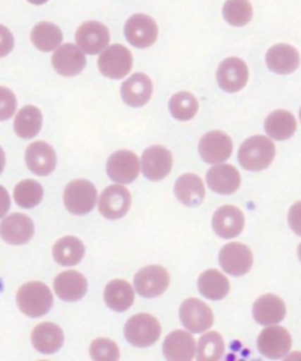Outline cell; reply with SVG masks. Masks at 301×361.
I'll return each mask as SVG.
<instances>
[{
    "label": "cell",
    "mask_w": 301,
    "mask_h": 361,
    "mask_svg": "<svg viewBox=\"0 0 301 361\" xmlns=\"http://www.w3.org/2000/svg\"><path fill=\"white\" fill-rule=\"evenodd\" d=\"M276 157V145L264 135L246 139L239 149V163L245 170L257 172L267 169Z\"/></svg>",
    "instance_id": "obj_1"
},
{
    "label": "cell",
    "mask_w": 301,
    "mask_h": 361,
    "mask_svg": "<svg viewBox=\"0 0 301 361\" xmlns=\"http://www.w3.org/2000/svg\"><path fill=\"white\" fill-rule=\"evenodd\" d=\"M17 304L24 314L31 318H39L50 311L54 304V295L45 283L31 281L19 288Z\"/></svg>",
    "instance_id": "obj_2"
},
{
    "label": "cell",
    "mask_w": 301,
    "mask_h": 361,
    "mask_svg": "<svg viewBox=\"0 0 301 361\" xmlns=\"http://www.w3.org/2000/svg\"><path fill=\"white\" fill-rule=\"evenodd\" d=\"M125 338L132 346H152L159 339L161 326L153 315L139 313L132 317L125 325Z\"/></svg>",
    "instance_id": "obj_3"
},
{
    "label": "cell",
    "mask_w": 301,
    "mask_h": 361,
    "mask_svg": "<svg viewBox=\"0 0 301 361\" xmlns=\"http://www.w3.org/2000/svg\"><path fill=\"white\" fill-rule=\"evenodd\" d=\"M98 192L91 181L77 179L70 183L64 191L65 207L75 216L91 212L96 205Z\"/></svg>",
    "instance_id": "obj_4"
},
{
    "label": "cell",
    "mask_w": 301,
    "mask_h": 361,
    "mask_svg": "<svg viewBox=\"0 0 301 361\" xmlns=\"http://www.w3.org/2000/svg\"><path fill=\"white\" fill-rule=\"evenodd\" d=\"M133 57L128 47L116 44L107 47L98 59L102 75L110 79H121L131 72Z\"/></svg>",
    "instance_id": "obj_5"
},
{
    "label": "cell",
    "mask_w": 301,
    "mask_h": 361,
    "mask_svg": "<svg viewBox=\"0 0 301 361\" xmlns=\"http://www.w3.org/2000/svg\"><path fill=\"white\" fill-rule=\"evenodd\" d=\"M180 320L188 332L202 333L211 329L214 322L212 310L204 301L190 298L181 304Z\"/></svg>",
    "instance_id": "obj_6"
},
{
    "label": "cell",
    "mask_w": 301,
    "mask_h": 361,
    "mask_svg": "<svg viewBox=\"0 0 301 361\" xmlns=\"http://www.w3.org/2000/svg\"><path fill=\"white\" fill-rule=\"evenodd\" d=\"M159 29L149 16L144 13L132 16L125 24V37L132 47L146 49L152 47L158 38Z\"/></svg>",
    "instance_id": "obj_7"
},
{
    "label": "cell",
    "mask_w": 301,
    "mask_h": 361,
    "mask_svg": "<svg viewBox=\"0 0 301 361\" xmlns=\"http://www.w3.org/2000/svg\"><path fill=\"white\" fill-rule=\"evenodd\" d=\"M170 285V274L163 266H146L135 278V287L142 297L156 298L167 290Z\"/></svg>",
    "instance_id": "obj_8"
},
{
    "label": "cell",
    "mask_w": 301,
    "mask_h": 361,
    "mask_svg": "<svg viewBox=\"0 0 301 361\" xmlns=\"http://www.w3.org/2000/svg\"><path fill=\"white\" fill-rule=\"evenodd\" d=\"M131 193L121 185H111L99 198V212L106 219L117 220L126 216L131 207Z\"/></svg>",
    "instance_id": "obj_9"
},
{
    "label": "cell",
    "mask_w": 301,
    "mask_h": 361,
    "mask_svg": "<svg viewBox=\"0 0 301 361\" xmlns=\"http://www.w3.org/2000/svg\"><path fill=\"white\" fill-rule=\"evenodd\" d=\"M221 269L231 276H241L250 272L253 265V255L246 245L230 243L219 253Z\"/></svg>",
    "instance_id": "obj_10"
},
{
    "label": "cell",
    "mask_w": 301,
    "mask_h": 361,
    "mask_svg": "<svg viewBox=\"0 0 301 361\" xmlns=\"http://www.w3.org/2000/svg\"><path fill=\"white\" fill-rule=\"evenodd\" d=\"M106 171L111 180L119 184H131L138 178L140 171L138 157L128 149L118 151L110 157Z\"/></svg>",
    "instance_id": "obj_11"
},
{
    "label": "cell",
    "mask_w": 301,
    "mask_h": 361,
    "mask_svg": "<svg viewBox=\"0 0 301 361\" xmlns=\"http://www.w3.org/2000/svg\"><path fill=\"white\" fill-rule=\"evenodd\" d=\"M216 80L225 92H239L247 84V65L239 58H227L216 70Z\"/></svg>",
    "instance_id": "obj_12"
},
{
    "label": "cell",
    "mask_w": 301,
    "mask_h": 361,
    "mask_svg": "<svg viewBox=\"0 0 301 361\" xmlns=\"http://www.w3.org/2000/svg\"><path fill=\"white\" fill-rule=\"evenodd\" d=\"M292 347V338L287 329L280 326H271L264 329L258 338V350L269 359L286 357Z\"/></svg>",
    "instance_id": "obj_13"
},
{
    "label": "cell",
    "mask_w": 301,
    "mask_h": 361,
    "mask_svg": "<svg viewBox=\"0 0 301 361\" xmlns=\"http://www.w3.org/2000/svg\"><path fill=\"white\" fill-rule=\"evenodd\" d=\"M173 159L164 146H151L142 157V172L149 180H163L170 174Z\"/></svg>",
    "instance_id": "obj_14"
},
{
    "label": "cell",
    "mask_w": 301,
    "mask_h": 361,
    "mask_svg": "<svg viewBox=\"0 0 301 361\" xmlns=\"http://www.w3.org/2000/svg\"><path fill=\"white\" fill-rule=\"evenodd\" d=\"M233 151L232 139L221 131L206 133L199 142V153L207 164H220L226 161Z\"/></svg>",
    "instance_id": "obj_15"
},
{
    "label": "cell",
    "mask_w": 301,
    "mask_h": 361,
    "mask_svg": "<svg viewBox=\"0 0 301 361\" xmlns=\"http://www.w3.org/2000/svg\"><path fill=\"white\" fill-rule=\"evenodd\" d=\"M110 39L106 26L94 20L84 23L75 33L77 45L87 54H98L106 50Z\"/></svg>",
    "instance_id": "obj_16"
},
{
    "label": "cell",
    "mask_w": 301,
    "mask_h": 361,
    "mask_svg": "<svg viewBox=\"0 0 301 361\" xmlns=\"http://www.w3.org/2000/svg\"><path fill=\"white\" fill-rule=\"evenodd\" d=\"M0 234L8 244L24 245L32 239L35 225L26 214L13 213L1 221Z\"/></svg>",
    "instance_id": "obj_17"
},
{
    "label": "cell",
    "mask_w": 301,
    "mask_h": 361,
    "mask_svg": "<svg viewBox=\"0 0 301 361\" xmlns=\"http://www.w3.org/2000/svg\"><path fill=\"white\" fill-rule=\"evenodd\" d=\"M80 47L73 44H65L58 47L52 56L54 68L61 75L64 77H75L82 73L86 66L85 54Z\"/></svg>",
    "instance_id": "obj_18"
},
{
    "label": "cell",
    "mask_w": 301,
    "mask_h": 361,
    "mask_svg": "<svg viewBox=\"0 0 301 361\" xmlns=\"http://www.w3.org/2000/svg\"><path fill=\"white\" fill-rule=\"evenodd\" d=\"M26 165L32 173L45 177L57 166V156L54 147L45 142H35L26 149Z\"/></svg>",
    "instance_id": "obj_19"
},
{
    "label": "cell",
    "mask_w": 301,
    "mask_h": 361,
    "mask_svg": "<svg viewBox=\"0 0 301 361\" xmlns=\"http://www.w3.org/2000/svg\"><path fill=\"white\" fill-rule=\"evenodd\" d=\"M212 226L216 235L223 239L238 237L244 230V213L235 206H223L214 213Z\"/></svg>",
    "instance_id": "obj_20"
},
{
    "label": "cell",
    "mask_w": 301,
    "mask_h": 361,
    "mask_svg": "<svg viewBox=\"0 0 301 361\" xmlns=\"http://www.w3.org/2000/svg\"><path fill=\"white\" fill-rule=\"evenodd\" d=\"M152 80L144 73H135L123 82L121 87V98L131 107H142L152 97Z\"/></svg>",
    "instance_id": "obj_21"
},
{
    "label": "cell",
    "mask_w": 301,
    "mask_h": 361,
    "mask_svg": "<svg viewBox=\"0 0 301 361\" xmlns=\"http://www.w3.org/2000/svg\"><path fill=\"white\" fill-rule=\"evenodd\" d=\"M266 64L274 73L290 75L299 68L300 57L293 47L288 44H278L267 51Z\"/></svg>",
    "instance_id": "obj_22"
},
{
    "label": "cell",
    "mask_w": 301,
    "mask_h": 361,
    "mask_svg": "<svg viewBox=\"0 0 301 361\" xmlns=\"http://www.w3.org/2000/svg\"><path fill=\"white\" fill-rule=\"evenodd\" d=\"M206 180L213 192L219 195H232L240 186L241 178L235 167L221 164L209 169Z\"/></svg>",
    "instance_id": "obj_23"
},
{
    "label": "cell",
    "mask_w": 301,
    "mask_h": 361,
    "mask_svg": "<svg viewBox=\"0 0 301 361\" xmlns=\"http://www.w3.org/2000/svg\"><path fill=\"white\" fill-rule=\"evenodd\" d=\"M286 315V306L281 298L274 294H265L253 305L255 322L262 326H272L283 322Z\"/></svg>",
    "instance_id": "obj_24"
},
{
    "label": "cell",
    "mask_w": 301,
    "mask_h": 361,
    "mask_svg": "<svg viewBox=\"0 0 301 361\" xmlns=\"http://www.w3.org/2000/svg\"><path fill=\"white\" fill-rule=\"evenodd\" d=\"M163 348L167 360H192L195 354V340L190 333L178 329L166 336Z\"/></svg>",
    "instance_id": "obj_25"
},
{
    "label": "cell",
    "mask_w": 301,
    "mask_h": 361,
    "mask_svg": "<svg viewBox=\"0 0 301 361\" xmlns=\"http://www.w3.org/2000/svg\"><path fill=\"white\" fill-rule=\"evenodd\" d=\"M54 290L61 300L73 302L85 297L87 281L82 273L65 271L54 279Z\"/></svg>",
    "instance_id": "obj_26"
},
{
    "label": "cell",
    "mask_w": 301,
    "mask_h": 361,
    "mask_svg": "<svg viewBox=\"0 0 301 361\" xmlns=\"http://www.w3.org/2000/svg\"><path fill=\"white\" fill-rule=\"evenodd\" d=\"M31 340L35 348L40 353L54 354L63 346L64 333L54 322H42L33 329Z\"/></svg>",
    "instance_id": "obj_27"
},
{
    "label": "cell",
    "mask_w": 301,
    "mask_h": 361,
    "mask_svg": "<svg viewBox=\"0 0 301 361\" xmlns=\"http://www.w3.org/2000/svg\"><path fill=\"white\" fill-rule=\"evenodd\" d=\"M174 192L178 200L188 207L200 205L206 193L202 179L192 173L183 174L178 179L174 186Z\"/></svg>",
    "instance_id": "obj_28"
},
{
    "label": "cell",
    "mask_w": 301,
    "mask_h": 361,
    "mask_svg": "<svg viewBox=\"0 0 301 361\" xmlns=\"http://www.w3.org/2000/svg\"><path fill=\"white\" fill-rule=\"evenodd\" d=\"M104 300L112 311L125 312L135 302V290L125 280H112L104 290Z\"/></svg>",
    "instance_id": "obj_29"
},
{
    "label": "cell",
    "mask_w": 301,
    "mask_h": 361,
    "mask_svg": "<svg viewBox=\"0 0 301 361\" xmlns=\"http://www.w3.org/2000/svg\"><path fill=\"white\" fill-rule=\"evenodd\" d=\"M265 131L271 138L283 142L297 132V121L288 111L276 110L266 118Z\"/></svg>",
    "instance_id": "obj_30"
},
{
    "label": "cell",
    "mask_w": 301,
    "mask_h": 361,
    "mask_svg": "<svg viewBox=\"0 0 301 361\" xmlns=\"http://www.w3.org/2000/svg\"><path fill=\"white\" fill-rule=\"evenodd\" d=\"M52 255L61 266L78 265L85 255V246L78 238L68 235L54 244Z\"/></svg>",
    "instance_id": "obj_31"
},
{
    "label": "cell",
    "mask_w": 301,
    "mask_h": 361,
    "mask_svg": "<svg viewBox=\"0 0 301 361\" xmlns=\"http://www.w3.org/2000/svg\"><path fill=\"white\" fill-rule=\"evenodd\" d=\"M199 292L209 300H221L230 292V281L216 269H207L198 279Z\"/></svg>",
    "instance_id": "obj_32"
},
{
    "label": "cell",
    "mask_w": 301,
    "mask_h": 361,
    "mask_svg": "<svg viewBox=\"0 0 301 361\" xmlns=\"http://www.w3.org/2000/svg\"><path fill=\"white\" fill-rule=\"evenodd\" d=\"M43 116L39 109L32 105L23 107L15 119V132L23 139L36 137L42 130Z\"/></svg>",
    "instance_id": "obj_33"
},
{
    "label": "cell",
    "mask_w": 301,
    "mask_h": 361,
    "mask_svg": "<svg viewBox=\"0 0 301 361\" xmlns=\"http://www.w3.org/2000/svg\"><path fill=\"white\" fill-rule=\"evenodd\" d=\"M31 42L42 52H51L61 47L63 33L61 29L52 23L42 22L33 27Z\"/></svg>",
    "instance_id": "obj_34"
},
{
    "label": "cell",
    "mask_w": 301,
    "mask_h": 361,
    "mask_svg": "<svg viewBox=\"0 0 301 361\" xmlns=\"http://www.w3.org/2000/svg\"><path fill=\"white\" fill-rule=\"evenodd\" d=\"M199 103L192 93L181 91L170 100V112L179 121H191L198 114Z\"/></svg>",
    "instance_id": "obj_35"
},
{
    "label": "cell",
    "mask_w": 301,
    "mask_h": 361,
    "mask_svg": "<svg viewBox=\"0 0 301 361\" xmlns=\"http://www.w3.org/2000/svg\"><path fill=\"white\" fill-rule=\"evenodd\" d=\"M43 195V186L38 181L31 179L20 181L13 191L16 202L23 209H33L39 205Z\"/></svg>",
    "instance_id": "obj_36"
},
{
    "label": "cell",
    "mask_w": 301,
    "mask_h": 361,
    "mask_svg": "<svg viewBox=\"0 0 301 361\" xmlns=\"http://www.w3.org/2000/svg\"><path fill=\"white\" fill-rule=\"evenodd\" d=\"M223 15L231 26L241 27L251 22L253 8L248 0H226L223 4Z\"/></svg>",
    "instance_id": "obj_37"
},
{
    "label": "cell",
    "mask_w": 301,
    "mask_h": 361,
    "mask_svg": "<svg viewBox=\"0 0 301 361\" xmlns=\"http://www.w3.org/2000/svg\"><path fill=\"white\" fill-rule=\"evenodd\" d=\"M225 353V343L219 333L209 332L200 338L197 359L200 361L220 360Z\"/></svg>",
    "instance_id": "obj_38"
},
{
    "label": "cell",
    "mask_w": 301,
    "mask_h": 361,
    "mask_svg": "<svg viewBox=\"0 0 301 361\" xmlns=\"http://www.w3.org/2000/svg\"><path fill=\"white\" fill-rule=\"evenodd\" d=\"M90 354L93 360L113 361L121 357L117 343L110 339H96L90 346Z\"/></svg>",
    "instance_id": "obj_39"
},
{
    "label": "cell",
    "mask_w": 301,
    "mask_h": 361,
    "mask_svg": "<svg viewBox=\"0 0 301 361\" xmlns=\"http://www.w3.org/2000/svg\"><path fill=\"white\" fill-rule=\"evenodd\" d=\"M1 121H6L13 116L16 110V98L10 90L1 87Z\"/></svg>",
    "instance_id": "obj_40"
},
{
    "label": "cell",
    "mask_w": 301,
    "mask_h": 361,
    "mask_svg": "<svg viewBox=\"0 0 301 361\" xmlns=\"http://www.w3.org/2000/svg\"><path fill=\"white\" fill-rule=\"evenodd\" d=\"M288 224L290 228L301 237V202H297L290 207L288 213Z\"/></svg>",
    "instance_id": "obj_41"
},
{
    "label": "cell",
    "mask_w": 301,
    "mask_h": 361,
    "mask_svg": "<svg viewBox=\"0 0 301 361\" xmlns=\"http://www.w3.org/2000/svg\"><path fill=\"white\" fill-rule=\"evenodd\" d=\"M27 1L33 5H43L47 3V0H27Z\"/></svg>",
    "instance_id": "obj_42"
},
{
    "label": "cell",
    "mask_w": 301,
    "mask_h": 361,
    "mask_svg": "<svg viewBox=\"0 0 301 361\" xmlns=\"http://www.w3.org/2000/svg\"><path fill=\"white\" fill-rule=\"evenodd\" d=\"M297 255H299V259H300L301 262V244L299 245V248H297Z\"/></svg>",
    "instance_id": "obj_43"
},
{
    "label": "cell",
    "mask_w": 301,
    "mask_h": 361,
    "mask_svg": "<svg viewBox=\"0 0 301 361\" xmlns=\"http://www.w3.org/2000/svg\"><path fill=\"white\" fill-rule=\"evenodd\" d=\"M299 116H300V121H301V109H300V114H299Z\"/></svg>",
    "instance_id": "obj_44"
}]
</instances>
